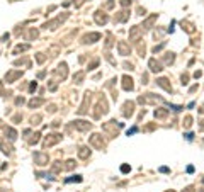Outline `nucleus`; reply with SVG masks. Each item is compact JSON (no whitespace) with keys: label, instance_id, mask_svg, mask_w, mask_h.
<instances>
[{"label":"nucleus","instance_id":"nucleus-1","mask_svg":"<svg viewBox=\"0 0 204 192\" xmlns=\"http://www.w3.org/2000/svg\"><path fill=\"white\" fill-rule=\"evenodd\" d=\"M123 128V124L121 123H117L116 124V121H109V123H105L104 126H102V129L107 133V134L111 136V138H114V136H117V131Z\"/></svg>","mask_w":204,"mask_h":192},{"label":"nucleus","instance_id":"nucleus-2","mask_svg":"<svg viewBox=\"0 0 204 192\" xmlns=\"http://www.w3.org/2000/svg\"><path fill=\"white\" fill-rule=\"evenodd\" d=\"M138 102L140 104H155V102H163V99L157 97L155 93H145L141 97H138Z\"/></svg>","mask_w":204,"mask_h":192},{"label":"nucleus","instance_id":"nucleus-3","mask_svg":"<svg viewBox=\"0 0 204 192\" xmlns=\"http://www.w3.org/2000/svg\"><path fill=\"white\" fill-rule=\"evenodd\" d=\"M95 112H94V117L95 119H99L100 116H104L105 112H107V102H105V99L102 97V99L99 100V104H97V107H95Z\"/></svg>","mask_w":204,"mask_h":192},{"label":"nucleus","instance_id":"nucleus-4","mask_svg":"<svg viewBox=\"0 0 204 192\" xmlns=\"http://www.w3.org/2000/svg\"><path fill=\"white\" fill-rule=\"evenodd\" d=\"M90 145L94 146V148H97V150H102L105 143H104V140H102L100 134H92L90 136Z\"/></svg>","mask_w":204,"mask_h":192},{"label":"nucleus","instance_id":"nucleus-5","mask_svg":"<svg viewBox=\"0 0 204 192\" xmlns=\"http://www.w3.org/2000/svg\"><path fill=\"white\" fill-rule=\"evenodd\" d=\"M141 34H143L141 26H135V27H131V29H129V39H131V41L136 43L140 37H141Z\"/></svg>","mask_w":204,"mask_h":192},{"label":"nucleus","instance_id":"nucleus-6","mask_svg":"<svg viewBox=\"0 0 204 192\" xmlns=\"http://www.w3.org/2000/svg\"><path fill=\"white\" fill-rule=\"evenodd\" d=\"M60 140H61V136H60V134H56V133H55V134H49V136H46V140H44L43 146H44V148H49V146L56 145V143H58Z\"/></svg>","mask_w":204,"mask_h":192},{"label":"nucleus","instance_id":"nucleus-7","mask_svg":"<svg viewBox=\"0 0 204 192\" xmlns=\"http://www.w3.org/2000/svg\"><path fill=\"white\" fill-rule=\"evenodd\" d=\"M133 112H135V102H124V105H123V116L124 117H131L133 116Z\"/></svg>","mask_w":204,"mask_h":192},{"label":"nucleus","instance_id":"nucleus-8","mask_svg":"<svg viewBox=\"0 0 204 192\" xmlns=\"http://www.w3.org/2000/svg\"><path fill=\"white\" fill-rule=\"evenodd\" d=\"M148 66H150V70H152L153 73H158V72H162L163 68H162V63L157 61L155 58H152L150 61H148Z\"/></svg>","mask_w":204,"mask_h":192},{"label":"nucleus","instance_id":"nucleus-9","mask_svg":"<svg viewBox=\"0 0 204 192\" xmlns=\"http://www.w3.org/2000/svg\"><path fill=\"white\" fill-rule=\"evenodd\" d=\"M73 126L78 131H89L90 128H92V124H90V123H87V121H75Z\"/></svg>","mask_w":204,"mask_h":192},{"label":"nucleus","instance_id":"nucleus-10","mask_svg":"<svg viewBox=\"0 0 204 192\" xmlns=\"http://www.w3.org/2000/svg\"><path fill=\"white\" fill-rule=\"evenodd\" d=\"M123 88H124V90H133V88H135L133 78L128 77V75H124V77H123Z\"/></svg>","mask_w":204,"mask_h":192},{"label":"nucleus","instance_id":"nucleus-11","mask_svg":"<svg viewBox=\"0 0 204 192\" xmlns=\"http://www.w3.org/2000/svg\"><path fill=\"white\" fill-rule=\"evenodd\" d=\"M157 85H158V87H162L163 90H167V92H172V85L168 83L167 78H158V80H157Z\"/></svg>","mask_w":204,"mask_h":192},{"label":"nucleus","instance_id":"nucleus-12","mask_svg":"<svg viewBox=\"0 0 204 192\" xmlns=\"http://www.w3.org/2000/svg\"><path fill=\"white\" fill-rule=\"evenodd\" d=\"M34 160H36L37 165H46L48 163V155H44V153H34Z\"/></svg>","mask_w":204,"mask_h":192},{"label":"nucleus","instance_id":"nucleus-13","mask_svg":"<svg viewBox=\"0 0 204 192\" xmlns=\"http://www.w3.org/2000/svg\"><path fill=\"white\" fill-rule=\"evenodd\" d=\"M117 49H119V53H121V55H123V56H128V55H129V53H131L129 46H128V44H126L124 41H121L119 44H117Z\"/></svg>","mask_w":204,"mask_h":192},{"label":"nucleus","instance_id":"nucleus-14","mask_svg":"<svg viewBox=\"0 0 204 192\" xmlns=\"http://www.w3.org/2000/svg\"><path fill=\"white\" fill-rule=\"evenodd\" d=\"M97 39H100V34L99 32H90L84 37V43H95Z\"/></svg>","mask_w":204,"mask_h":192},{"label":"nucleus","instance_id":"nucleus-15","mask_svg":"<svg viewBox=\"0 0 204 192\" xmlns=\"http://www.w3.org/2000/svg\"><path fill=\"white\" fill-rule=\"evenodd\" d=\"M107 19H109V17H107V14H104V12H97V14H95V22H97V24H105Z\"/></svg>","mask_w":204,"mask_h":192},{"label":"nucleus","instance_id":"nucleus-16","mask_svg":"<svg viewBox=\"0 0 204 192\" xmlns=\"http://www.w3.org/2000/svg\"><path fill=\"white\" fill-rule=\"evenodd\" d=\"M157 17H158L157 14H153V16H150V17L146 19V21L143 22V26H141V27H145V29H150V27L153 26V22L157 21Z\"/></svg>","mask_w":204,"mask_h":192},{"label":"nucleus","instance_id":"nucleus-17","mask_svg":"<svg viewBox=\"0 0 204 192\" xmlns=\"http://www.w3.org/2000/svg\"><path fill=\"white\" fill-rule=\"evenodd\" d=\"M89 102H90V93L87 92V93H85V100H84V104H82V107L78 109V114H85V112H87V104H89Z\"/></svg>","mask_w":204,"mask_h":192},{"label":"nucleus","instance_id":"nucleus-18","mask_svg":"<svg viewBox=\"0 0 204 192\" xmlns=\"http://www.w3.org/2000/svg\"><path fill=\"white\" fill-rule=\"evenodd\" d=\"M167 114H168L167 109H157L155 111V117H157V119H163V117H167Z\"/></svg>","mask_w":204,"mask_h":192},{"label":"nucleus","instance_id":"nucleus-19","mask_svg":"<svg viewBox=\"0 0 204 192\" xmlns=\"http://www.w3.org/2000/svg\"><path fill=\"white\" fill-rule=\"evenodd\" d=\"M56 73H58V75H60L61 78H65V77H67V65H65V63H61V65L58 66Z\"/></svg>","mask_w":204,"mask_h":192},{"label":"nucleus","instance_id":"nucleus-20","mask_svg":"<svg viewBox=\"0 0 204 192\" xmlns=\"http://www.w3.org/2000/svg\"><path fill=\"white\" fill-rule=\"evenodd\" d=\"M119 14H121V16L116 17V21H117V22H124L126 19L129 17V10H123V12H119Z\"/></svg>","mask_w":204,"mask_h":192},{"label":"nucleus","instance_id":"nucleus-21","mask_svg":"<svg viewBox=\"0 0 204 192\" xmlns=\"http://www.w3.org/2000/svg\"><path fill=\"white\" fill-rule=\"evenodd\" d=\"M89 155H90V150L87 148V146H82V148L78 150V156H80V158H87Z\"/></svg>","mask_w":204,"mask_h":192},{"label":"nucleus","instance_id":"nucleus-22","mask_svg":"<svg viewBox=\"0 0 204 192\" xmlns=\"http://www.w3.org/2000/svg\"><path fill=\"white\" fill-rule=\"evenodd\" d=\"M22 73L21 72H12V73H9V75H7V82H14V80H16L17 77H21Z\"/></svg>","mask_w":204,"mask_h":192},{"label":"nucleus","instance_id":"nucleus-23","mask_svg":"<svg viewBox=\"0 0 204 192\" xmlns=\"http://www.w3.org/2000/svg\"><path fill=\"white\" fill-rule=\"evenodd\" d=\"M43 102H44V99H32L31 102H29V107H37V105H41Z\"/></svg>","mask_w":204,"mask_h":192},{"label":"nucleus","instance_id":"nucleus-24","mask_svg":"<svg viewBox=\"0 0 204 192\" xmlns=\"http://www.w3.org/2000/svg\"><path fill=\"white\" fill-rule=\"evenodd\" d=\"M182 29H185L187 32H194L196 29H194L192 24H189V22H182Z\"/></svg>","mask_w":204,"mask_h":192},{"label":"nucleus","instance_id":"nucleus-25","mask_svg":"<svg viewBox=\"0 0 204 192\" xmlns=\"http://www.w3.org/2000/svg\"><path fill=\"white\" fill-rule=\"evenodd\" d=\"M75 80H77V83H80L82 80H84V72H78L77 75H75Z\"/></svg>","mask_w":204,"mask_h":192},{"label":"nucleus","instance_id":"nucleus-26","mask_svg":"<svg viewBox=\"0 0 204 192\" xmlns=\"http://www.w3.org/2000/svg\"><path fill=\"white\" fill-rule=\"evenodd\" d=\"M191 124H192V117H191V116H187V117H185V121H184V126H185V128H189Z\"/></svg>","mask_w":204,"mask_h":192},{"label":"nucleus","instance_id":"nucleus-27","mask_svg":"<svg viewBox=\"0 0 204 192\" xmlns=\"http://www.w3.org/2000/svg\"><path fill=\"white\" fill-rule=\"evenodd\" d=\"M73 167H75V161H73V160H68V161H67V170H72Z\"/></svg>","mask_w":204,"mask_h":192},{"label":"nucleus","instance_id":"nucleus-28","mask_svg":"<svg viewBox=\"0 0 204 192\" xmlns=\"http://www.w3.org/2000/svg\"><path fill=\"white\" fill-rule=\"evenodd\" d=\"M80 182V180H82V177H80V175H75V177H72V179H67V182Z\"/></svg>","mask_w":204,"mask_h":192},{"label":"nucleus","instance_id":"nucleus-29","mask_svg":"<svg viewBox=\"0 0 204 192\" xmlns=\"http://www.w3.org/2000/svg\"><path fill=\"white\" fill-rule=\"evenodd\" d=\"M129 170H131L129 165H123V167H121V172H123V173H128Z\"/></svg>","mask_w":204,"mask_h":192},{"label":"nucleus","instance_id":"nucleus-30","mask_svg":"<svg viewBox=\"0 0 204 192\" xmlns=\"http://www.w3.org/2000/svg\"><path fill=\"white\" fill-rule=\"evenodd\" d=\"M163 60H165V63H173V55H170V56L167 55V56L163 58Z\"/></svg>","mask_w":204,"mask_h":192},{"label":"nucleus","instance_id":"nucleus-31","mask_svg":"<svg viewBox=\"0 0 204 192\" xmlns=\"http://www.w3.org/2000/svg\"><path fill=\"white\" fill-rule=\"evenodd\" d=\"M27 48H29V46H26V44H24V46H17V48H16V53H19V51H26Z\"/></svg>","mask_w":204,"mask_h":192},{"label":"nucleus","instance_id":"nucleus-32","mask_svg":"<svg viewBox=\"0 0 204 192\" xmlns=\"http://www.w3.org/2000/svg\"><path fill=\"white\" fill-rule=\"evenodd\" d=\"M129 4H131V0H121V5L123 7H128Z\"/></svg>","mask_w":204,"mask_h":192},{"label":"nucleus","instance_id":"nucleus-33","mask_svg":"<svg viewBox=\"0 0 204 192\" xmlns=\"http://www.w3.org/2000/svg\"><path fill=\"white\" fill-rule=\"evenodd\" d=\"M36 87H37L36 82H32V83H31V87H29V90H31V92H34V90H36Z\"/></svg>","mask_w":204,"mask_h":192},{"label":"nucleus","instance_id":"nucleus-34","mask_svg":"<svg viewBox=\"0 0 204 192\" xmlns=\"http://www.w3.org/2000/svg\"><path fill=\"white\" fill-rule=\"evenodd\" d=\"M136 131H138V129H136V128H131V129L128 131V136H129V134H135Z\"/></svg>","mask_w":204,"mask_h":192},{"label":"nucleus","instance_id":"nucleus-35","mask_svg":"<svg viewBox=\"0 0 204 192\" xmlns=\"http://www.w3.org/2000/svg\"><path fill=\"white\" fill-rule=\"evenodd\" d=\"M185 138H187V140H192L194 134H192V133H187V134H185Z\"/></svg>","mask_w":204,"mask_h":192},{"label":"nucleus","instance_id":"nucleus-36","mask_svg":"<svg viewBox=\"0 0 204 192\" xmlns=\"http://www.w3.org/2000/svg\"><path fill=\"white\" fill-rule=\"evenodd\" d=\"M199 131H204V121H201V124H199Z\"/></svg>","mask_w":204,"mask_h":192},{"label":"nucleus","instance_id":"nucleus-37","mask_svg":"<svg viewBox=\"0 0 204 192\" xmlns=\"http://www.w3.org/2000/svg\"><path fill=\"white\" fill-rule=\"evenodd\" d=\"M160 172H163V173H167V172H168V168H167V167H162V168H160Z\"/></svg>","mask_w":204,"mask_h":192},{"label":"nucleus","instance_id":"nucleus-38","mask_svg":"<svg viewBox=\"0 0 204 192\" xmlns=\"http://www.w3.org/2000/svg\"><path fill=\"white\" fill-rule=\"evenodd\" d=\"M199 112H201V114H203V112H204V105H203V107H201V109H199Z\"/></svg>","mask_w":204,"mask_h":192},{"label":"nucleus","instance_id":"nucleus-39","mask_svg":"<svg viewBox=\"0 0 204 192\" xmlns=\"http://www.w3.org/2000/svg\"><path fill=\"white\" fill-rule=\"evenodd\" d=\"M167 192H173V191H167Z\"/></svg>","mask_w":204,"mask_h":192},{"label":"nucleus","instance_id":"nucleus-40","mask_svg":"<svg viewBox=\"0 0 204 192\" xmlns=\"http://www.w3.org/2000/svg\"><path fill=\"white\" fill-rule=\"evenodd\" d=\"M203 182H204V179H203Z\"/></svg>","mask_w":204,"mask_h":192}]
</instances>
